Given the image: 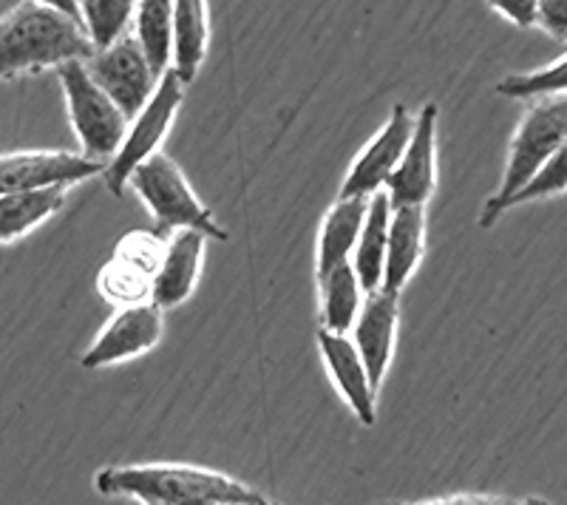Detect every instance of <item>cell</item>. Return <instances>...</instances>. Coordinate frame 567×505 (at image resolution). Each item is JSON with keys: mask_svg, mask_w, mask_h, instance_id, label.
<instances>
[{"mask_svg": "<svg viewBox=\"0 0 567 505\" xmlns=\"http://www.w3.org/2000/svg\"><path fill=\"white\" fill-rule=\"evenodd\" d=\"M539 27L567 43V0H539Z\"/></svg>", "mask_w": 567, "mask_h": 505, "instance_id": "obj_28", "label": "cell"}, {"mask_svg": "<svg viewBox=\"0 0 567 505\" xmlns=\"http://www.w3.org/2000/svg\"><path fill=\"white\" fill-rule=\"evenodd\" d=\"M65 205V188L0 196V245L20 239Z\"/></svg>", "mask_w": 567, "mask_h": 505, "instance_id": "obj_21", "label": "cell"}, {"mask_svg": "<svg viewBox=\"0 0 567 505\" xmlns=\"http://www.w3.org/2000/svg\"><path fill=\"white\" fill-rule=\"evenodd\" d=\"M383 505H523L503 494H452V497L420 499V503H383Z\"/></svg>", "mask_w": 567, "mask_h": 505, "instance_id": "obj_29", "label": "cell"}, {"mask_svg": "<svg viewBox=\"0 0 567 505\" xmlns=\"http://www.w3.org/2000/svg\"><path fill=\"white\" fill-rule=\"evenodd\" d=\"M318 350H321L323 363H327L329 378L338 387L343 401L349 403L354 418L363 426H374V421H378V389H374L367 363H363L352 338L318 330Z\"/></svg>", "mask_w": 567, "mask_h": 505, "instance_id": "obj_12", "label": "cell"}, {"mask_svg": "<svg viewBox=\"0 0 567 505\" xmlns=\"http://www.w3.org/2000/svg\"><path fill=\"white\" fill-rule=\"evenodd\" d=\"M389 221H392V202L386 190L374 194L369 199L367 225L361 230V239L352 252V267L358 272L363 292L383 290V270H386V250H389Z\"/></svg>", "mask_w": 567, "mask_h": 505, "instance_id": "obj_17", "label": "cell"}, {"mask_svg": "<svg viewBox=\"0 0 567 505\" xmlns=\"http://www.w3.org/2000/svg\"><path fill=\"white\" fill-rule=\"evenodd\" d=\"M100 292H103L109 301L123 307H136V305H151V296H154V279L148 272L136 270L134 265L123 259H111L109 265L100 272Z\"/></svg>", "mask_w": 567, "mask_h": 505, "instance_id": "obj_23", "label": "cell"}, {"mask_svg": "<svg viewBox=\"0 0 567 505\" xmlns=\"http://www.w3.org/2000/svg\"><path fill=\"white\" fill-rule=\"evenodd\" d=\"M131 34L140 43L142 54H145L156 78H165L174 69L171 65V60H174V3H168V0L136 3L134 32Z\"/></svg>", "mask_w": 567, "mask_h": 505, "instance_id": "obj_19", "label": "cell"}, {"mask_svg": "<svg viewBox=\"0 0 567 505\" xmlns=\"http://www.w3.org/2000/svg\"><path fill=\"white\" fill-rule=\"evenodd\" d=\"M83 23L65 18L49 0H27L0 18V80L23 72L60 69L71 60L94 58Z\"/></svg>", "mask_w": 567, "mask_h": 505, "instance_id": "obj_1", "label": "cell"}, {"mask_svg": "<svg viewBox=\"0 0 567 505\" xmlns=\"http://www.w3.org/2000/svg\"><path fill=\"white\" fill-rule=\"evenodd\" d=\"M207 7L202 0L174 3V69L185 85L194 83L207 54Z\"/></svg>", "mask_w": 567, "mask_h": 505, "instance_id": "obj_18", "label": "cell"}, {"mask_svg": "<svg viewBox=\"0 0 567 505\" xmlns=\"http://www.w3.org/2000/svg\"><path fill=\"white\" fill-rule=\"evenodd\" d=\"M369 199H338L321 221L316 247V279H327L329 272L349 265V256L358 247L361 230L367 225Z\"/></svg>", "mask_w": 567, "mask_h": 505, "instance_id": "obj_15", "label": "cell"}, {"mask_svg": "<svg viewBox=\"0 0 567 505\" xmlns=\"http://www.w3.org/2000/svg\"><path fill=\"white\" fill-rule=\"evenodd\" d=\"M162 332H165V321H162V310L156 305L123 307L105 324L97 341L91 343L83 355V367L85 370H103V367L145 355L162 341Z\"/></svg>", "mask_w": 567, "mask_h": 505, "instance_id": "obj_11", "label": "cell"}, {"mask_svg": "<svg viewBox=\"0 0 567 505\" xmlns=\"http://www.w3.org/2000/svg\"><path fill=\"white\" fill-rule=\"evenodd\" d=\"M414 134V117L406 105H394L383 128L372 136V143L354 156L352 168L341 185L338 199H372L386 190V182L398 171Z\"/></svg>", "mask_w": 567, "mask_h": 505, "instance_id": "obj_9", "label": "cell"}, {"mask_svg": "<svg viewBox=\"0 0 567 505\" xmlns=\"http://www.w3.org/2000/svg\"><path fill=\"white\" fill-rule=\"evenodd\" d=\"M567 190V140L561 143V148L550 156V163L539 171L528 188H523L519 194L511 199L508 210L516 208V205H528V202H542L550 199V196H559Z\"/></svg>", "mask_w": 567, "mask_h": 505, "instance_id": "obj_26", "label": "cell"}, {"mask_svg": "<svg viewBox=\"0 0 567 505\" xmlns=\"http://www.w3.org/2000/svg\"><path fill=\"white\" fill-rule=\"evenodd\" d=\"M567 140V94L539 97L525 117L519 120L508 148L499 190L485 202L480 214V227H494L496 219L508 210L511 199L539 176V171L550 163V156L561 148Z\"/></svg>", "mask_w": 567, "mask_h": 505, "instance_id": "obj_3", "label": "cell"}, {"mask_svg": "<svg viewBox=\"0 0 567 505\" xmlns=\"http://www.w3.org/2000/svg\"><path fill=\"white\" fill-rule=\"evenodd\" d=\"M496 94L508 100H539L567 94V58L556 60L554 65H545L539 72L508 74L503 83H496Z\"/></svg>", "mask_w": 567, "mask_h": 505, "instance_id": "obj_24", "label": "cell"}, {"mask_svg": "<svg viewBox=\"0 0 567 505\" xmlns=\"http://www.w3.org/2000/svg\"><path fill=\"white\" fill-rule=\"evenodd\" d=\"M523 505H550V503L542 497H528V499H523Z\"/></svg>", "mask_w": 567, "mask_h": 505, "instance_id": "obj_30", "label": "cell"}, {"mask_svg": "<svg viewBox=\"0 0 567 505\" xmlns=\"http://www.w3.org/2000/svg\"><path fill=\"white\" fill-rule=\"evenodd\" d=\"M400 324V292L378 290L363 298L361 316L352 327V343L361 352L367 363L369 378L374 389H381L383 378L389 372V363L394 355V341H398Z\"/></svg>", "mask_w": 567, "mask_h": 505, "instance_id": "obj_13", "label": "cell"}, {"mask_svg": "<svg viewBox=\"0 0 567 505\" xmlns=\"http://www.w3.org/2000/svg\"><path fill=\"white\" fill-rule=\"evenodd\" d=\"M128 185L148 205L159 234L174 236L179 230H199L202 236H210L216 241L227 239L225 227L213 219L210 210L202 205L190 182L185 179L182 168L168 154L159 151L156 156H151L148 163L134 171Z\"/></svg>", "mask_w": 567, "mask_h": 505, "instance_id": "obj_4", "label": "cell"}, {"mask_svg": "<svg viewBox=\"0 0 567 505\" xmlns=\"http://www.w3.org/2000/svg\"><path fill=\"white\" fill-rule=\"evenodd\" d=\"M60 85L65 94V109H69L71 128L78 134L85 156L94 163L114 159L125 134H128V117L120 105L94 83L89 74L85 60H71L58 69Z\"/></svg>", "mask_w": 567, "mask_h": 505, "instance_id": "obj_5", "label": "cell"}, {"mask_svg": "<svg viewBox=\"0 0 567 505\" xmlns=\"http://www.w3.org/2000/svg\"><path fill=\"white\" fill-rule=\"evenodd\" d=\"M182 100H185V83L174 72H168L156 85V94L151 97V103L140 111V117L131 120L123 145H120L114 159L105 165L103 176L111 194H123L134 171L148 163L151 156L159 154L162 140L174 128Z\"/></svg>", "mask_w": 567, "mask_h": 505, "instance_id": "obj_6", "label": "cell"}, {"mask_svg": "<svg viewBox=\"0 0 567 505\" xmlns=\"http://www.w3.org/2000/svg\"><path fill=\"white\" fill-rule=\"evenodd\" d=\"M425 252V208H392L383 290L403 292Z\"/></svg>", "mask_w": 567, "mask_h": 505, "instance_id": "obj_16", "label": "cell"}, {"mask_svg": "<svg viewBox=\"0 0 567 505\" xmlns=\"http://www.w3.org/2000/svg\"><path fill=\"white\" fill-rule=\"evenodd\" d=\"M205 239L207 236H202L199 230H179L171 236L165 259L154 279L151 305H156L159 310H171L194 296L196 285H199L202 259H205Z\"/></svg>", "mask_w": 567, "mask_h": 505, "instance_id": "obj_14", "label": "cell"}, {"mask_svg": "<svg viewBox=\"0 0 567 505\" xmlns=\"http://www.w3.org/2000/svg\"><path fill=\"white\" fill-rule=\"evenodd\" d=\"M318 290H321V330L347 336L354 321H358V316H361L363 296H367L352 261L341 265L338 270L329 272L327 279L318 281Z\"/></svg>", "mask_w": 567, "mask_h": 505, "instance_id": "obj_20", "label": "cell"}, {"mask_svg": "<svg viewBox=\"0 0 567 505\" xmlns=\"http://www.w3.org/2000/svg\"><path fill=\"white\" fill-rule=\"evenodd\" d=\"M154 505H162V503H154ZM179 505H233V503H179Z\"/></svg>", "mask_w": 567, "mask_h": 505, "instance_id": "obj_31", "label": "cell"}, {"mask_svg": "<svg viewBox=\"0 0 567 505\" xmlns=\"http://www.w3.org/2000/svg\"><path fill=\"white\" fill-rule=\"evenodd\" d=\"M85 65H89L94 83L120 105L128 123L140 117V111L151 103L156 85H159V78L154 74L131 32L111 49L94 54Z\"/></svg>", "mask_w": 567, "mask_h": 505, "instance_id": "obj_7", "label": "cell"}, {"mask_svg": "<svg viewBox=\"0 0 567 505\" xmlns=\"http://www.w3.org/2000/svg\"><path fill=\"white\" fill-rule=\"evenodd\" d=\"M94 486L105 497H134L142 505L179 503H233L272 505L261 492L230 474L199 466H109L94 477Z\"/></svg>", "mask_w": 567, "mask_h": 505, "instance_id": "obj_2", "label": "cell"}, {"mask_svg": "<svg viewBox=\"0 0 567 505\" xmlns=\"http://www.w3.org/2000/svg\"><path fill=\"white\" fill-rule=\"evenodd\" d=\"M437 190V103H425L414 117V134L398 171L386 182L392 208H425Z\"/></svg>", "mask_w": 567, "mask_h": 505, "instance_id": "obj_10", "label": "cell"}, {"mask_svg": "<svg viewBox=\"0 0 567 505\" xmlns=\"http://www.w3.org/2000/svg\"><path fill=\"white\" fill-rule=\"evenodd\" d=\"M80 14H83V29L94 45V52H105L128 34L136 3H131V0H85V3H80Z\"/></svg>", "mask_w": 567, "mask_h": 505, "instance_id": "obj_22", "label": "cell"}, {"mask_svg": "<svg viewBox=\"0 0 567 505\" xmlns=\"http://www.w3.org/2000/svg\"><path fill=\"white\" fill-rule=\"evenodd\" d=\"M97 174H105V165L94 163L85 154L14 151V154H0V196L69 188Z\"/></svg>", "mask_w": 567, "mask_h": 505, "instance_id": "obj_8", "label": "cell"}, {"mask_svg": "<svg viewBox=\"0 0 567 505\" xmlns=\"http://www.w3.org/2000/svg\"><path fill=\"white\" fill-rule=\"evenodd\" d=\"M165 250H168V241L162 239L159 230L156 234H142V230H134V234L125 236L116 247V259L128 261L134 265L136 270L148 272L151 279H156V272H159L162 259H165Z\"/></svg>", "mask_w": 567, "mask_h": 505, "instance_id": "obj_25", "label": "cell"}, {"mask_svg": "<svg viewBox=\"0 0 567 505\" xmlns=\"http://www.w3.org/2000/svg\"><path fill=\"white\" fill-rule=\"evenodd\" d=\"M491 7L503 18H508L511 23H516V27H539V3L536 0H496Z\"/></svg>", "mask_w": 567, "mask_h": 505, "instance_id": "obj_27", "label": "cell"}]
</instances>
